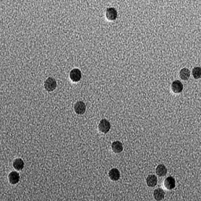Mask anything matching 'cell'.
Instances as JSON below:
<instances>
[{
  "label": "cell",
  "instance_id": "7a4b0ae2",
  "mask_svg": "<svg viewBox=\"0 0 201 201\" xmlns=\"http://www.w3.org/2000/svg\"><path fill=\"white\" fill-rule=\"evenodd\" d=\"M98 127L99 130V131H101L102 133H107L111 129V124L107 120L103 119V120H101Z\"/></svg>",
  "mask_w": 201,
  "mask_h": 201
},
{
  "label": "cell",
  "instance_id": "4fadbf2b",
  "mask_svg": "<svg viewBox=\"0 0 201 201\" xmlns=\"http://www.w3.org/2000/svg\"><path fill=\"white\" fill-rule=\"evenodd\" d=\"M13 166L17 170H22L24 167V162L20 158H17L13 163Z\"/></svg>",
  "mask_w": 201,
  "mask_h": 201
},
{
  "label": "cell",
  "instance_id": "5b68a950",
  "mask_svg": "<svg viewBox=\"0 0 201 201\" xmlns=\"http://www.w3.org/2000/svg\"><path fill=\"white\" fill-rule=\"evenodd\" d=\"M81 71L78 68H74L70 72V78L73 82H78L81 78Z\"/></svg>",
  "mask_w": 201,
  "mask_h": 201
},
{
  "label": "cell",
  "instance_id": "9a60e30c",
  "mask_svg": "<svg viewBox=\"0 0 201 201\" xmlns=\"http://www.w3.org/2000/svg\"><path fill=\"white\" fill-rule=\"evenodd\" d=\"M190 76V72L189 69L186 68H184L181 69L180 72V77L184 81H186L189 78Z\"/></svg>",
  "mask_w": 201,
  "mask_h": 201
},
{
  "label": "cell",
  "instance_id": "52a82bcc",
  "mask_svg": "<svg viewBox=\"0 0 201 201\" xmlns=\"http://www.w3.org/2000/svg\"><path fill=\"white\" fill-rule=\"evenodd\" d=\"M164 186L168 190H172L174 189L176 186V181L175 179L172 176H169L164 180Z\"/></svg>",
  "mask_w": 201,
  "mask_h": 201
},
{
  "label": "cell",
  "instance_id": "5bb4252c",
  "mask_svg": "<svg viewBox=\"0 0 201 201\" xmlns=\"http://www.w3.org/2000/svg\"><path fill=\"white\" fill-rule=\"evenodd\" d=\"M167 173L166 167L163 164H160L156 168V174L159 176H164Z\"/></svg>",
  "mask_w": 201,
  "mask_h": 201
},
{
  "label": "cell",
  "instance_id": "277c9868",
  "mask_svg": "<svg viewBox=\"0 0 201 201\" xmlns=\"http://www.w3.org/2000/svg\"><path fill=\"white\" fill-rule=\"evenodd\" d=\"M74 109L76 113L83 115L86 111V106H85V104L83 101H77L75 105Z\"/></svg>",
  "mask_w": 201,
  "mask_h": 201
},
{
  "label": "cell",
  "instance_id": "2e32d148",
  "mask_svg": "<svg viewBox=\"0 0 201 201\" xmlns=\"http://www.w3.org/2000/svg\"><path fill=\"white\" fill-rule=\"evenodd\" d=\"M192 76L195 79H199L201 77V68L200 67H195L192 70Z\"/></svg>",
  "mask_w": 201,
  "mask_h": 201
},
{
  "label": "cell",
  "instance_id": "3957f363",
  "mask_svg": "<svg viewBox=\"0 0 201 201\" xmlns=\"http://www.w3.org/2000/svg\"><path fill=\"white\" fill-rule=\"evenodd\" d=\"M105 16H106L108 20L113 21L117 18V12L113 8H109L106 9Z\"/></svg>",
  "mask_w": 201,
  "mask_h": 201
},
{
  "label": "cell",
  "instance_id": "ba28073f",
  "mask_svg": "<svg viewBox=\"0 0 201 201\" xmlns=\"http://www.w3.org/2000/svg\"><path fill=\"white\" fill-rule=\"evenodd\" d=\"M9 182L12 184H17L19 181V175L17 172H12L8 176Z\"/></svg>",
  "mask_w": 201,
  "mask_h": 201
},
{
  "label": "cell",
  "instance_id": "8fae6325",
  "mask_svg": "<svg viewBox=\"0 0 201 201\" xmlns=\"http://www.w3.org/2000/svg\"><path fill=\"white\" fill-rule=\"evenodd\" d=\"M165 196V192L162 189H157L154 190V196L156 200H162Z\"/></svg>",
  "mask_w": 201,
  "mask_h": 201
},
{
  "label": "cell",
  "instance_id": "6da1fadb",
  "mask_svg": "<svg viewBox=\"0 0 201 201\" xmlns=\"http://www.w3.org/2000/svg\"><path fill=\"white\" fill-rule=\"evenodd\" d=\"M57 83L54 78L49 77L44 82V87L48 92H51L55 90L57 88Z\"/></svg>",
  "mask_w": 201,
  "mask_h": 201
},
{
  "label": "cell",
  "instance_id": "8992f818",
  "mask_svg": "<svg viewBox=\"0 0 201 201\" xmlns=\"http://www.w3.org/2000/svg\"><path fill=\"white\" fill-rule=\"evenodd\" d=\"M171 88L174 93H180L183 90V85L180 81H175L172 83Z\"/></svg>",
  "mask_w": 201,
  "mask_h": 201
},
{
  "label": "cell",
  "instance_id": "9c48e42d",
  "mask_svg": "<svg viewBox=\"0 0 201 201\" xmlns=\"http://www.w3.org/2000/svg\"><path fill=\"white\" fill-rule=\"evenodd\" d=\"M111 148L115 153H120L123 151L122 143L119 141H115L112 143Z\"/></svg>",
  "mask_w": 201,
  "mask_h": 201
},
{
  "label": "cell",
  "instance_id": "30bf717a",
  "mask_svg": "<svg viewBox=\"0 0 201 201\" xmlns=\"http://www.w3.org/2000/svg\"><path fill=\"white\" fill-rule=\"evenodd\" d=\"M109 178L113 181H117L120 178V172L117 168H113L109 171Z\"/></svg>",
  "mask_w": 201,
  "mask_h": 201
},
{
  "label": "cell",
  "instance_id": "7c38bea8",
  "mask_svg": "<svg viewBox=\"0 0 201 201\" xmlns=\"http://www.w3.org/2000/svg\"><path fill=\"white\" fill-rule=\"evenodd\" d=\"M157 177L154 175H149L146 178L147 185L150 187H154L157 184Z\"/></svg>",
  "mask_w": 201,
  "mask_h": 201
}]
</instances>
